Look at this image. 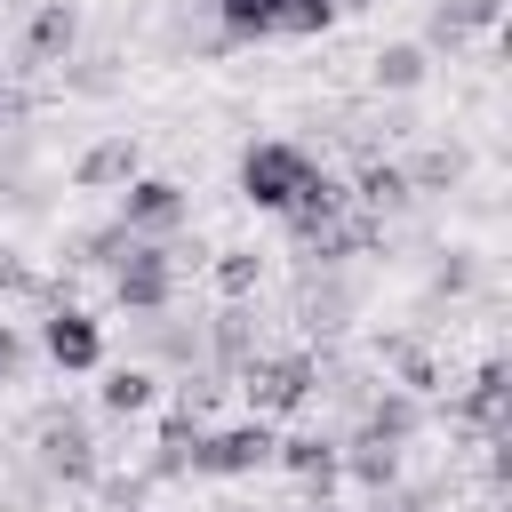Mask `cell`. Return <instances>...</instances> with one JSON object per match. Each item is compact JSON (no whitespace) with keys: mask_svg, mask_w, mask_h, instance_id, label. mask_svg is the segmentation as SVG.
Returning a JSON list of instances; mask_svg holds the SVG:
<instances>
[{"mask_svg":"<svg viewBox=\"0 0 512 512\" xmlns=\"http://www.w3.org/2000/svg\"><path fill=\"white\" fill-rule=\"evenodd\" d=\"M232 392L256 408V416H296L312 392H320V352H248L232 368Z\"/></svg>","mask_w":512,"mask_h":512,"instance_id":"cell-1","label":"cell"},{"mask_svg":"<svg viewBox=\"0 0 512 512\" xmlns=\"http://www.w3.org/2000/svg\"><path fill=\"white\" fill-rule=\"evenodd\" d=\"M32 456H40V480H56V488H96V432L64 408V400H48L40 416H32Z\"/></svg>","mask_w":512,"mask_h":512,"instance_id":"cell-2","label":"cell"},{"mask_svg":"<svg viewBox=\"0 0 512 512\" xmlns=\"http://www.w3.org/2000/svg\"><path fill=\"white\" fill-rule=\"evenodd\" d=\"M320 160L304 152V144H288V136H264V144H248L240 152V200H256V208H272V216H288V200L304 192V176H312Z\"/></svg>","mask_w":512,"mask_h":512,"instance_id":"cell-3","label":"cell"},{"mask_svg":"<svg viewBox=\"0 0 512 512\" xmlns=\"http://www.w3.org/2000/svg\"><path fill=\"white\" fill-rule=\"evenodd\" d=\"M168 296H176V248L168 240H128V256L112 264V304L120 312H168Z\"/></svg>","mask_w":512,"mask_h":512,"instance_id":"cell-4","label":"cell"},{"mask_svg":"<svg viewBox=\"0 0 512 512\" xmlns=\"http://www.w3.org/2000/svg\"><path fill=\"white\" fill-rule=\"evenodd\" d=\"M272 424L264 416H248V424H216V432H200V448H192V472L200 480H248V472H264L272 464Z\"/></svg>","mask_w":512,"mask_h":512,"instance_id":"cell-5","label":"cell"},{"mask_svg":"<svg viewBox=\"0 0 512 512\" xmlns=\"http://www.w3.org/2000/svg\"><path fill=\"white\" fill-rule=\"evenodd\" d=\"M184 208H192V200H184L176 176H128V184H120V224H128L136 240H168V232L184 224Z\"/></svg>","mask_w":512,"mask_h":512,"instance_id":"cell-6","label":"cell"},{"mask_svg":"<svg viewBox=\"0 0 512 512\" xmlns=\"http://www.w3.org/2000/svg\"><path fill=\"white\" fill-rule=\"evenodd\" d=\"M40 352H48L64 376H88V368L104 360V328H96L80 304H48V320H40Z\"/></svg>","mask_w":512,"mask_h":512,"instance_id":"cell-7","label":"cell"},{"mask_svg":"<svg viewBox=\"0 0 512 512\" xmlns=\"http://www.w3.org/2000/svg\"><path fill=\"white\" fill-rule=\"evenodd\" d=\"M296 312H304L312 336H336V328L360 312V288L336 280V264H304V280H296Z\"/></svg>","mask_w":512,"mask_h":512,"instance_id":"cell-8","label":"cell"},{"mask_svg":"<svg viewBox=\"0 0 512 512\" xmlns=\"http://www.w3.org/2000/svg\"><path fill=\"white\" fill-rule=\"evenodd\" d=\"M272 464H280L288 480H304L320 504H328V488L344 480V456H336V440H328V432H288V440H272Z\"/></svg>","mask_w":512,"mask_h":512,"instance_id":"cell-9","label":"cell"},{"mask_svg":"<svg viewBox=\"0 0 512 512\" xmlns=\"http://www.w3.org/2000/svg\"><path fill=\"white\" fill-rule=\"evenodd\" d=\"M72 48H80V8H72V0H40V8H32V24H24V48H16V56H24V72L64 64Z\"/></svg>","mask_w":512,"mask_h":512,"instance_id":"cell-10","label":"cell"},{"mask_svg":"<svg viewBox=\"0 0 512 512\" xmlns=\"http://www.w3.org/2000/svg\"><path fill=\"white\" fill-rule=\"evenodd\" d=\"M504 392H512V384H504V360H488V368L448 400V416H456L464 432H480V440H504Z\"/></svg>","mask_w":512,"mask_h":512,"instance_id":"cell-11","label":"cell"},{"mask_svg":"<svg viewBox=\"0 0 512 512\" xmlns=\"http://www.w3.org/2000/svg\"><path fill=\"white\" fill-rule=\"evenodd\" d=\"M360 432H368V440H392V448H408V440L424 432V392H400V384L368 392V400H360Z\"/></svg>","mask_w":512,"mask_h":512,"instance_id":"cell-12","label":"cell"},{"mask_svg":"<svg viewBox=\"0 0 512 512\" xmlns=\"http://www.w3.org/2000/svg\"><path fill=\"white\" fill-rule=\"evenodd\" d=\"M352 200H360L368 216H400L416 192H408V168H400V160H384L376 144H360V176H352Z\"/></svg>","mask_w":512,"mask_h":512,"instance_id":"cell-13","label":"cell"},{"mask_svg":"<svg viewBox=\"0 0 512 512\" xmlns=\"http://www.w3.org/2000/svg\"><path fill=\"white\" fill-rule=\"evenodd\" d=\"M368 80H376V96H416V88L432 80V48H424V40L376 48V56H368Z\"/></svg>","mask_w":512,"mask_h":512,"instance_id":"cell-14","label":"cell"},{"mask_svg":"<svg viewBox=\"0 0 512 512\" xmlns=\"http://www.w3.org/2000/svg\"><path fill=\"white\" fill-rule=\"evenodd\" d=\"M136 176V136L120 128V136H104V144H88L80 152V168H72V184L80 192H112V184H128Z\"/></svg>","mask_w":512,"mask_h":512,"instance_id":"cell-15","label":"cell"},{"mask_svg":"<svg viewBox=\"0 0 512 512\" xmlns=\"http://www.w3.org/2000/svg\"><path fill=\"white\" fill-rule=\"evenodd\" d=\"M200 344H208V368H224V376H232V368L256 352V312H248V304H224V312L200 328Z\"/></svg>","mask_w":512,"mask_h":512,"instance_id":"cell-16","label":"cell"},{"mask_svg":"<svg viewBox=\"0 0 512 512\" xmlns=\"http://www.w3.org/2000/svg\"><path fill=\"white\" fill-rule=\"evenodd\" d=\"M336 456H344V472L376 496V488H392L400 480V464H408V448H392V440H368V432H352V440H336Z\"/></svg>","mask_w":512,"mask_h":512,"instance_id":"cell-17","label":"cell"},{"mask_svg":"<svg viewBox=\"0 0 512 512\" xmlns=\"http://www.w3.org/2000/svg\"><path fill=\"white\" fill-rule=\"evenodd\" d=\"M376 360L392 368V384H400V392H432V384H440V360H432V344H424V336H384V344H376Z\"/></svg>","mask_w":512,"mask_h":512,"instance_id":"cell-18","label":"cell"},{"mask_svg":"<svg viewBox=\"0 0 512 512\" xmlns=\"http://www.w3.org/2000/svg\"><path fill=\"white\" fill-rule=\"evenodd\" d=\"M152 400H160V376H152L144 360H128V368H112V376L96 384V408H104V416H144Z\"/></svg>","mask_w":512,"mask_h":512,"instance_id":"cell-19","label":"cell"},{"mask_svg":"<svg viewBox=\"0 0 512 512\" xmlns=\"http://www.w3.org/2000/svg\"><path fill=\"white\" fill-rule=\"evenodd\" d=\"M400 168H408V192H416V200H424V192H456V184H464V152H456V144H424V152H416V160H400Z\"/></svg>","mask_w":512,"mask_h":512,"instance_id":"cell-20","label":"cell"},{"mask_svg":"<svg viewBox=\"0 0 512 512\" xmlns=\"http://www.w3.org/2000/svg\"><path fill=\"white\" fill-rule=\"evenodd\" d=\"M256 288H264V256H256V248H224V256H216V296H224V304H248Z\"/></svg>","mask_w":512,"mask_h":512,"instance_id":"cell-21","label":"cell"},{"mask_svg":"<svg viewBox=\"0 0 512 512\" xmlns=\"http://www.w3.org/2000/svg\"><path fill=\"white\" fill-rule=\"evenodd\" d=\"M208 8H216V24H224V48H232V40H264L280 0H208Z\"/></svg>","mask_w":512,"mask_h":512,"instance_id":"cell-22","label":"cell"},{"mask_svg":"<svg viewBox=\"0 0 512 512\" xmlns=\"http://www.w3.org/2000/svg\"><path fill=\"white\" fill-rule=\"evenodd\" d=\"M328 24H336L328 0H280V8H272V32H280V40H320Z\"/></svg>","mask_w":512,"mask_h":512,"instance_id":"cell-23","label":"cell"},{"mask_svg":"<svg viewBox=\"0 0 512 512\" xmlns=\"http://www.w3.org/2000/svg\"><path fill=\"white\" fill-rule=\"evenodd\" d=\"M128 240H136V232H128L120 216H112V224H96V232H80V240H72V256H80V264H104V272H112V264L128 256Z\"/></svg>","mask_w":512,"mask_h":512,"instance_id":"cell-24","label":"cell"},{"mask_svg":"<svg viewBox=\"0 0 512 512\" xmlns=\"http://www.w3.org/2000/svg\"><path fill=\"white\" fill-rule=\"evenodd\" d=\"M472 288H480V256L472 248H448L432 264V296H472Z\"/></svg>","mask_w":512,"mask_h":512,"instance_id":"cell-25","label":"cell"},{"mask_svg":"<svg viewBox=\"0 0 512 512\" xmlns=\"http://www.w3.org/2000/svg\"><path fill=\"white\" fill-rule=\"evenodd\" d=\"M0 296H40V304H56V288H48V280L24 264V248H8V240H0Z\"/></svg>","mask_w":512,"mask_h":512,"instance_id":"cell-26","label":"cell"},{"mask_svg":"<svg viewBox=\"0 0 512 512\" xmlns=\"http://www.w3.org/2000/svg\"><path fill=\"white\" fill-rule=\"evenodd\" d=\"M432 16H448V24H456V32L472 40V32H496V16H504V0H440Z\"/></svg>","mask_w":512,"mask_h":512,"instance_id":"cell-27","label":"cell"},{"mask_svg":"<svg viewBox=\"0 0 512 512\" xmlns=\"http://www.w3.org/2000/svg\"><path fill=\"white\" fill-rule=\"evenodd\" d=\"M120 72H112V56H64V88H80V96H104Z\"/></svg>","mask_w":512,"mask_h":512,"instance_id":"cell-28","label":"cell"},{"mask_svg":"<svg viewBox=\"0 0 512 512\" xmlns=\"http://www.w3.org/2000/svg\"><path fill=\"white\" fill-rule=\"evenodd\" d=\"M96 488H104V504H112V512H136V504L152 496V480H144V472H96Z\"/></svg>","mask_w":512,"mask_h":512,"instance_id":"cell-29","label":"cell"},{"mask_svg":"<svg viewBox=\"0 0 512 512\" xmlns=\"http://www.w3.org/2000/svg\"><path fill=\"white\" fill-rule=\"evenodd\" d=\"M368 512H432V488H400V480H392V488L368 496Z\"/></svg>","mask_w":512,"mask_h":512,"instance_id":"cell-30","label":"cell"},{"mask_svg":"<svg viewBox=\"0 0 512 512\" xmlns=\"http://www.w3.org/2000/svg\"><path fill=\"white\" fill-rule=\"evenodd\" d=\"M24 376V336H16V320H0V384H16Z\"/></svg>","mask_w":512,"mask_h":512,"instance_id":"cell-31","label":"cell"},{"mask_svg":"<svg viewBox=\"0 0 512 512\" xmlns=\"http://www.w3.org/2000/svg\"><path fill=\"white\" fill-rule=\"evenodd\" d=\"M16 120H24V96H16L8 80H0V128H16Z\"/></svg>","mask_w":512,"mask_h":512,"instance_id":"cell-32","label":"cell"},{"mask_svg":"<svg viewBox=\"0 0 512 512\" xmlns=\"http://www.w3.org/2000/svg\"><path fill=\"white\" fill-rule=\"evenodd\" d=\"M328 8H336V16H360V8H376V0H328Z\"/></svg>","mask_w":512,"mask_h":512,"instance_id":"cell-33","label":"cell"},{"mask_svg":"<svg viewBox=\"0 0 512 512\" xmlns=\"http://www.w3.org/2000/svg\"><path fill=\"white\" fill-rule=\"evenodd\" d=\"M136 512H144V504H136Z\"/></svg>","mask_w":512,"mask_h":512,"instance_id":"cell-34","label":"cell"},{"mask_svg":"<svg viewBox=\"0 0 512 512\" xmlns=\"http://www.w3.org/2000/svg\"><path fill=\"white\" fill-rule=\"evenodd\" d=\"M320 512H328V504H320Z\"/></svg>","mask_w":512,"mask_h":512,"instance_id":"cell-35","label":"cell"}]
</instances>
